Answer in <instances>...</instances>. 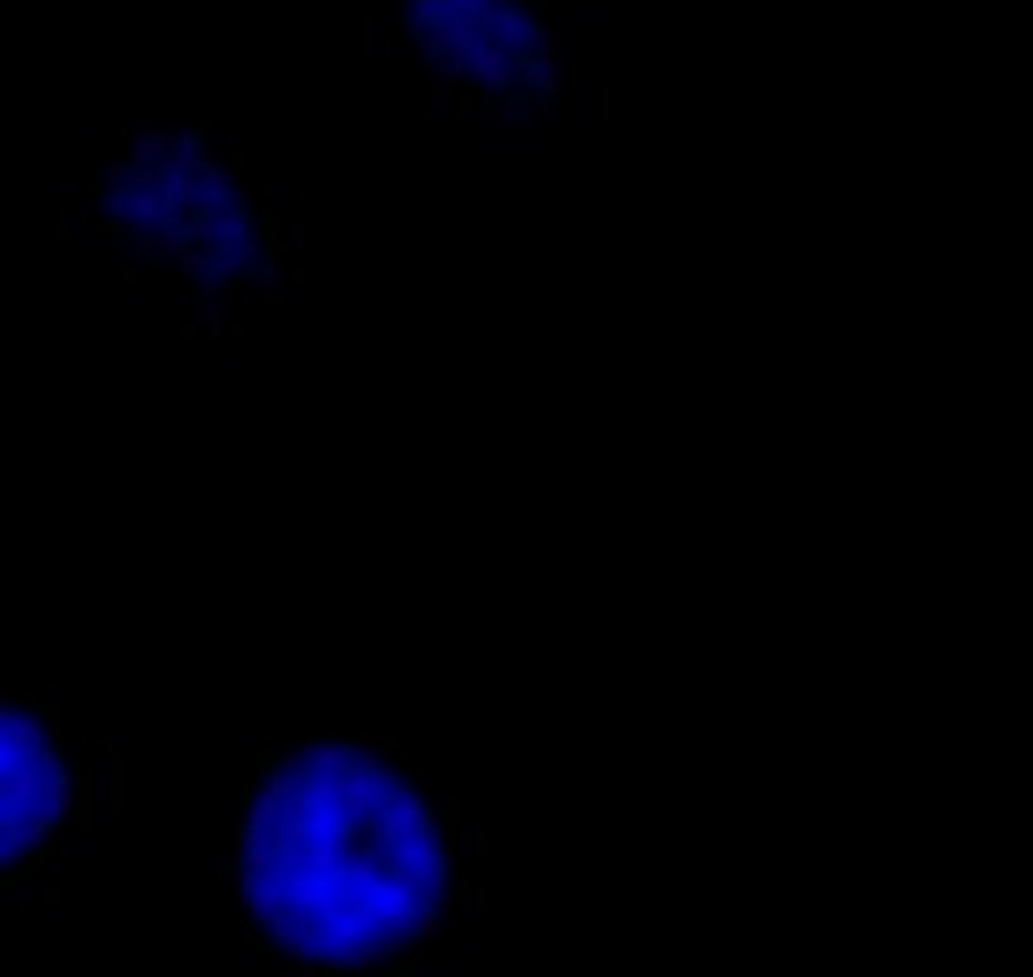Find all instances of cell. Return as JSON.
<instances>
[{"label":"cell","instance_id":"obj_1","mask_svg":"<svg viewBox=\"0 0 1033 977\" xmlns=\"http://www.w3.org/2000/svg\"><path fill=\"white\" fill-rule=\"evenodd\" d=\"M471 836L421 755L375 735L259 740L233 831L244 952L274 972H406L456 927Z\"/></svg>","mask_w":1033,"mask_h":977},{"label":"cell","instance_id":"obj_2","mask_svg":"<svg viewBox=\"0 0 1033 977\" xmlns=\"http://www.w3.org/2000/svg\"><path fill=\"white\" fill-rule=\"evenodd\" d=\"M61 218L66 238L107 249L198 319L269 304L294 259L274 178L254 173L223 127L127 132L92 178L66 188Z\"/></svg>","mask_w":1033,"mask_h":977},{"label":"cell","instance_id":"obj_3","mask_svg":"<svg viewBox=\"0 0 1033 977\" xmlns=\"http://www.w3.org/2000/svg\"><path fill=\"white\" fill-rule=\"evenodd\" d=\"M97 740L46 679H0V912L51 897L97 810Z\"/></svg>","mask_w":1033,"mask_h":977},{"label":"cell","instance_id":"obj_4","mask_svg":"<svg viewBox=\"0 0 1033 977\" xmlns=\"http://www.w3.org/2000/svg\"><path fill=\"white\" fill-rule=\"evenodd\" d=\"M385 16L395 56L456 117L527 122L563 92L558 31L542 0H385Z\"/></svg>","mask_w":1033,"mask_h":977}]
</instances>
